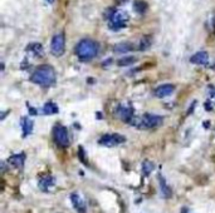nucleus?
I'll return each mask as SVG.
<instances>
[{"label": "nucleus", "instance_id": "f257e3e1", "mask_svg": "<svg viewBox=\"0 0 215 213\" xmlns=\"http://www.w3.org/2000/svg\"><path fill=\"white\" fill-rule=\"evenodd\" d=\"M55 79H57V77H55V72H54L53 67L47 65V64L36 68L33 72V74L30 75V82H33L34 84H38L44 88L52 87L55 83Z\"/></svg>", "mask_w": 215, "mask_h": 213}, {"label": "nucleus", "instance_id": "f03ea898", "mask_svg": "<svg viewBox=\"0 0 215 213\" xmlns=\"http://www.w3.org/2000/svg\"><path fill=\"white\" fill-rule=\"evenodd\" d=\"M74 50H76V55L82 62H88L97 57L99 51V45L97 41H94L92 39H82L76 45Z\"/></svg>", "mask_w": 215, "mask_h": 213}, {"label": "nucleus", "instance_id": "7ed1b4c3", "mask_svg": "<svg viewBox=\"0 0 215 213\" xmlns=\"http://www.w3.org/2000/svg\"><path fill=\"white\" fill-rule=\"evenodd\" d=\"M53 139L57 143V146H59L62 148H67L69 146V135H68L67 128L60 124L55 125L53 128Z\"/></svg>", "mask_w": 215, "mask_h": 213}, {"label": "nucleus", "instance_id": "20e7f679", "mask_svg": "<svg viewBox=\"0 0 215 213\" xmlns=\"http://www.w3.org/2000/svg\"><path fill=\"white\" fill-rule=\"evenodd\" d=\"M66 50V39H64V34L59 33L55 34L53 38H52V43H50V51L54 57H62L64 54Z\"/></svg>", "mask_w": 215, "mask_h": 213}, {"label": "nucleus", "instance_id": "39448f33", "mask_svg": "<svg viewBox=\"0 0 215 213\" xmlns=\"http://www.w3.org/2000/svg\"><path fill=\"white\" fill-rule=\"evenodd\" d=\"M162 122H164V118L157 114H145L140 119L138 125L140 128H144V129H151V128L160 127Z\"/></svg>", "mask_w": 215, "mask_h": 213}, {"label": "nucleus", "instance_id": "423d86ee", "mask_svg": "<svg viewBox=\"0 0 215 213\" xmlns=\"http://www.w3.org/2000/svg\"><path fill=\"white\" fill-rule=\"evenodd\" d=\"M127 20H128V15L126 14L125 12H117L113 14V17L109 19V29H112V30H120V29H122L126 26V24H127Z\"/></svg>", "mask_w": 215, "mask_h": 213}, {"label": "nucleus", "instance_id": "0eeeda50", "mask_svg": "<svg viewBox=\"0 0 215 213\" xmlns=\"http://www.w3.org/2000/svg\"><path fill=\"white\" fill-rule=\"evenodd\" d=\"M126 142V138L121 134H117V133H113V134H104L101 139L98 141V143L103 147H116L121 143Z\"/></svg>", "mask_w": 215, "mask_h": 213}, {"label": "nucleus", "instance_id": "6e6552de", "mask_svg": "<svg viewBox=\"0 0 215 213\" xmlns=\"http://www.w3.org/2000/svg\"><path fill=\"white\" fill-rule=\"evenodd\" d=\"M116 114L120 119H122L123 122H131V119L133 118V109L130 106H125V105H118Z\"/></svg>", "mask_w": 215, "mask_h": 213}, {"label": "nucleus", "instance_id": "1a4fd4ad", "mask_svg": "<svg viewBox=\"0 0 215 213\" xmlns=\"http://www.w3.org/2000/svg\"><path fill=\"white\" fill-rule=\"evenodd\" d=\"M71 201H72L73 207H74L78 213H86L87 212L86 203H85V201L81 198V196H78L77 193H72L71 194Z\"/></svg>", "mask_w": 215, "mask_h": 213}, {"label": "nucleus", "instance_id": "9d476101", "mask_svg": "<svg viewBox=\"0 0 215 213\" xmlns=\"http://www.w3.org/2000/svg\"><path fill=\"white\" fill-rule=\"evenodd\" d=\"M174 90H175V87L172 84H164L155 89V95L157 98H165L171 95Z\"/></svg>", "mask_w": 215, "mask_h": 213}, {"label": "nucleus", "instance_id": "9b49d317", "mask_svg": "<svg viewBox=\"0 0 215 213\" xmlns=\"http://www.w3.org/2000/svg\"><path fill=\"white\" fill-rule=\"evenodd\" d=\"M9 164H12L14 168H18V169H22L24 167V163H25V154L24 153H18V154H14L8 159Z\"/></svg>", "mask_w": 215, "mask_h": 213}, {"label": "nucleus", "instance_id": "f8f14e48", "mask_svg": "<svg viewBox=\"0 0 215 213\" xmlns=\"http://www.w3.org/2000/svg\"><path fill=\"white\" fill-rule=\"evenodd\" d=\"M190 62L198 65H205L209 62V54L206 51H198L190 58Z\"/></svg>", "mask_w": 215, "mask_h": 213}, {"label": "nucleus", "instance_id": "ddd939ff", "mask_svg": "<svg viewBox=\"0 0 215 213\" xmlns=\"http://www.w3.org/2000/svg\"><path fill=\"white\" fill-rule=\"evenodd\" d=\"M159 183H160V189H161V194L164 196V198H170L172 196V191H171V187L167 184L166 179L162 177L160 174L159 175Z\"/></svg>", "mask_w": 215, "mask_h": 213}, {"label": "nucleus", "instance_id": "4468645a", "mask_svg": "<svg viewBox=\"0 0 215 213\" xmlns=\"http://www.w3.org/2000/svg\"><path fill=\"white\" fill-rule=\"evenodd\" d=\"M133 50V45L131 43H118L113 46V51L116 54H125V53L132 51Z\"/></svg>", "mask_w": 215, "mask_h": 213}, {"label": "nucleus", "instance_id": "2eb2a0df", "mask_svg": "<svg viewBox=\"0 0 215 213\" xmlns=\"http://www.w3.org/2000/svg\"><path fill=\"white\" fill-rule=\"evenodd\" d=\"M27 51L31 53L34 57H43V45L40 43H31L27 46Z\"/></svg>", "mask_w": 215, "mask_h": 213}, {"label": "nucleus", "instance_id": "dca6fc26", "mask_svg": "<svg viewBox=\"0 0 215 213\" xmlns=\"http://www.w3.org/2000/svg\"><path fill=\"white\" fill-rule=\"evenodd\" d=\"M22 128H23V137H28L33 132V120H30L29 118H23Z\"/></svg>", "mask_w": 215, "mask_h": 213}, {"label": "nucleus", "instance_id": "f3484780", "mask_svg": "<svg viewBox=\"0 0 215 213\" xmlns=\"http://www.w3.org/2000/svg\"><path fill=\"white\" fill-rule=\"evenodd\" d=\"M149 9V5L144 0H135L133 3V10L137 14H145Z\"/></svg>", "mask_w": 215, "mask_h": 213}, {"label": "nucleus", "instance_id": "a211bd4d", "mask_svg": "<svg viewBox=\"0 0 215 213\" xmlns=\"http://www.w3.org/2000/svg\"><path fill=\"white\" fill-rule=\"evenodd\" d=\"M53 185H54V178L50 177V175H48V177H43L39 180V187L42 189H44V191H47L50 187H53Z\"/></svg>", "mask_w": 215, "mask_h": 213}, {"label": "nucleus", "instance_id": "6ab92c4d", "mask_svg": "<svg viewBox=\"0 0 215 213\" xmlns=\"http://www.w3.org/2000/svg\"><path fill=\"white\" fill-rule=\"evenodd\" d=\"M151 44H152V38H151L150 35H145L141 38L140 40V45H138V49L141 51H145V50H147L151 46Z\"/></svg>", "mask_w": 215, "mask_h": 213}, {"label": "nucleus", "instance_id": "aec40b11", "mask_svg": "<svg viewBox=\"0 0 215 213\" xmlns=\"http://www.w3.org/2000/svg\"><path fill=\"white\" fill-rule=\"evenodd\" d=\"M43 113L47 115H52V114H57L58 113V106L54 104L53 102H48L43 106Z\"/></svg>", "mask_w": 215, "mask_h": 213}, {"label": "nucleus", "instance_id": "412c9836", "mask_svg": "<svg viewBox=\"0 0 215 213\" xmlns=\"http://www.w3.org/2000/svg\"><path fill=\"white\" fill-rule=\"evenodd\" d=\"M142 172H144V174L145 175H149L151 172H154V169H155V164H154V162H151V161H144V163H142Z\"/></svg>", "mask_w": 215, "mask_h": 213}, {"label": "nucleus", "instance_id": "4be33fe9", "mask_svg": "<svg viewBox=\"0 0 215 213\" xmlns=\"http://www.w3.org/2000/svg\"><path fill=\"white\" fill-rule=\"evenodd\" d=\"M136 60L137 59L135 57H125L122 59H120L117 64L120 67H128V65H132L133 63H136Z\"/></svg>", "mask_w": 215, "mask_h": 213}, {"label": "nucleus", "instance_id": "5701e85b", "mask_svg": "<svg viewBox=\"0 0 215 213\" xmlns=\"http://www.w3.org/2000/svg\"><path fill=\"white\" fill-rule=\"evenodd\" d=\"M78 152H79V159H81V161H82L83 163H85V164H87V159H86L85 149H83V148H79V151H78Z\"/></svg>", "mask_w": 215, "mask_h": 213}, {"label": "nucleus", "instance_id": "b1692460", "mask_svg": "<svg viewBox=\"0 0 215 213\" xmlns=\"http://www.w3.org/2000/svg\"><path fill=\"white\" fill-rule=\"evenodd\" d=\"M211 24H213V31H214V34H215V15H214V18H213Z\"/></svg>", "mask_w": 215, "mask_h": 213}, {"label": "nucleus", "instance_id": "393cba45", "mask_svg": "<svg viewBox=\"0 0 215 213\" xmlns=\"http://www.w3.org/2000/svg\"><path fill=\"white\" fill-rule=\"evenodd\" d=\"M29 112H31V113H33V114H34V115H35V114H36V110H35V109H34V108H31V106H29Z\"/></svg>", "mask_w": 215, "mask_h": 213}, {"label": "nucleus", "instance_id": "a878e982", "mask_svg": "<svg viewBox=\"0 0 215 213\" xmlns=\"http://www.w3.org/2000/svg\"><path fill=\"white\" fill-rule=\"evenodd\" d=\"M116 1L118 3V4H123V3H126L127 0H116Z\"/></svg>", "mask_w": 215, "mask_h": 213}, {"label": "nucleus", "instance_id": "bb28decb", "mask_svg": "<svg viewBox=\"0 0 215 213\" xmlns=\"http://www.w3.org/2000/svg\"><path fill=\"white\" fill-rule=\"evenodd\" d=\"M47 1H48V3H49V4H53V3H54V1H55V0H47Z\"/></svg>", "mask_w": 215, "mask_h": 213}]
</instances>
